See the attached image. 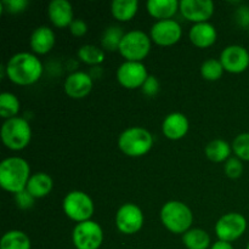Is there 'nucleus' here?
Masks as SVG:
<instances>
[{
  "instance_id": "34",
  "label": "nucleus",
  "mask_w": 249,
  "mask_h": 249,
  "mask_svg": "<svg viewBox=\"0 0 249 249\" xmlns=\"http://www.w3.org/2000/svg\"><path fill=\"white\" fill-rule=\"evenodd\" d=\"M142 92L148 97H153L155 95L158 94L160 91V82L156 77L153 75H148V78L146 79V82L142 85Z\"/></svg>"
},
{
  "instance_id": "7",
  "label": "nucleus",
  "mask_w": 249,
  "mask_h": 249,
  "mask_svg": "<svg viewBox=\"0 0 249 249\" xmlns=\"http://www.w3.org/2000/svg\"><path fill=\"white\" fill-rule=\"evenodd\" d=\"M63 212L78 224L84 223L94 214V203L85 192L72 191L63 199Z\"/></svg>"
},
{
  "instance_id": "8",
  "label": "nucleus",
  "mask_w": 249,
  "mask_h": 249,
  "mask_svg": "<svg viewBox=\"0 0 249 249\" xmlns=\"http://www.w3.org/2000/svg\"><path fill=\"white\" fill-rule=\"evenodd\" d=\"M72 240L77 249H99L104 241V232L96 221L88 220L75 225Z\"/></svg>"
},
{
  "instance_id": "12",
  "label": "nucleus",
  "mask_w": 249,
  "mask_h": 249,
  "mask_svg": "<svg viewBox=\"0 0 249 249\" xmlns=\"http://www.w3.org/2000/svg\"><path fill=\"white\" fill-rule=\"evenodd\" d=\"M179 10L182 16L196 23L207 22L214 14V2L211 0H181Z\"/></svg>"
},
{
  "instance_id": "27",
  "label": "nucleus",
  "mask_w": 249,
  "mask_h": 249,
  "mask_svg": "<svg viewBox=\"0 0 249 249\" xmlns=\"http://www.w3.org/2000/svg\"><path fill=\"white\" fill-rule=\"evenodd\" d=\"M124 34L125 33H123L121 27L111 26L109 28H107L106 31L104 32V34H102V48L107 51L119 50V46H121L122 39H123Z\"/></svg>"
},
{
  "instance_id": "38",
  "label": "nucleus",
  "mask_w": 249,
  "mask_h": 249,
  "mask_svg": "<svg viewBox=\"0 0 249 249\" xmlns=\"http://www.w3.org/2000/svg\"><path fill=\"white\" fill-rule=\"evenodd\" d=\"M247 249H249V243H248V246H247Z\"/></svg>"
},
{
  "instance_id": "35",
  "label": "nucleus",
  "mask_w": 249,
  "mask_h": 249,
  "mask_svg": "<svg viewBox=\"0 0 249 249\" xmlns=\"http://www.w3.org/2000/svg\"><path fill=\"white\" fill-rule=\"evenodd\" d=\"M71 33L74 36H83L88 32V24L83 19H73L70 26Z\"/></svg>"
},
{
  "instance_id": "5",
  "label": "nucleus",
  "mask_w": 249,
  "mask_h": 249,
  "mask_svg": "<svg viewBox=\"0 0 249 249\" xmlns=\"http://www.w3.org/2000/svg\"><path fill=\"white\" fill-rule=\"evenodd\" d=\"M1 139L4 145L10 150H23L31 142V125L26 119L19 118V117L7 119L1 126Z\"/></svg>"
},
{
  "instance_id": "4",
  "label": "nucleus",
  "mask_w": 249,
  "mask_h": 249,
  "mask_svg": "<svg viewBox=\"0 0 249 249\" xmlns=\"http://www.w3.org/2000/svg\"><path fill=\"white\" fill-rule=\"evenodd\" d=\"M118 146L122 152L129 157H141L150 152L153 146V138L146 129L134 126L121 134Z\"/></svg>"
},
{
  "instance_id": "13",
  "label": "nucleus",
  "mask_w": 249,
  "mask_h": 249,
  "mask_svg": "<svg viewBox=\"0 0 249 249\" xmlns=\"http://www.w3.org/2000/svg\"><path fill=\"white\" fill-rule=\"evenodd\" d=\"M181 36V27L174 19L158 21L151 28V39L160 46L174 45L180 40Z\"/></svg>"
},
{
  "instance_id": "26",
  "label": "nucleus",
  "mask_w": 249,
  "mask_h": 249,
  "mask_svg": "<svg viewBox=\"0 0 249 249\" xmlns=\"http://www.w3.org/2000/svg\"><path fill=\"white\" fill-rule=\"evenodd\" d=\"M19 112V101L11 92H2L0 95V116L2 118L11 119Z\"/></svg>"
},
{
  "instance_id": "20",
  "label": "nucleus",
  "mask_w": 249,
  "mask_h": 249,
  "mask_svg": "<svg viewBox=\"0 0 249 249\" xmlns=\"http://www.w3.org/2000/svg\"><path fill=\"white\" fill-rule=\"evenodd\" d=\"M180 2L177 0H150L147 2V11L160 21L170 19L179 9Z\"/></svg>"
},
{
  "instance_id": "25",
  "label": "nucleus",
  "mask_w": 249,
  "mask_h": 249,
  "mask_svg": "<svg viewBox=\"0 0 249 249\" xmlns=\"http://www.w3.org/2000/svg\"><path fill=\"white\" fill-rule=\"evenodd\" d=\"M231 155V146L226 141L216 139L206 146V156L212 162L220 163L229 160Z\"/></svg>"
},
{
  "instance_id": "31",
  "label": "nucleus",
  "mask_w": 249,
  "mask_h": 249,
  "mask_svg": "<svg viewBox=\"0 0 249 249\" xmlns=\"http://www.w3.org/2000/svg\"><path fill=\"white\" fill-rule=\"evenodd\" d=\"M225 173L231 179H237L243 173V164L240 158H229L225 164Z\"/></svg>"
},
{
  "instance_id": "14",
  "label": "nucleus",
  "mask_w": 249,
  "mask_h": 249,
  "mask_svg": "<svg viewBox=\"0 0 249 249\" xmlns=\"http://www.w3.org/2000/svg\"><path fill=\"white\" fill-rule=\"evenodd\" d=\"M220 62L228 72L242 73L249 66V53L243 46L230 45L221 53Z\"/></svg>"
},
{
  "instance_id": "39",
  "label": "nucleus",
  "mask_w": 249,
  "mask_h": 249,
  "mask_svg": "<svg viewBox=\"0 0 249 249\" xmlns=\"http://www.w3.org/2000/svg\"><path fill=\"white\" fill-rule=\"evenodd\" d=\"M248 29H249V28H248Z\"/></svg>"
},
{
  "instance_id": "15",
  "label": "nucleus",
  "mask_w": 249,
  "mask_h": 249,
  "mask_svg": "<svg viewBox=\"0 0 249 249\" xmlns=\"http://www.w3.org/2000/svg\"><path fill=\"white\" fill-rule=\"evenodd\" d=\"M92 90V79L88 73L74 72L65 82V92L72 99H83Z\"/></svg>"
},
{
  "instance_id": "32",
  "label": "nucleus",
  "mask_w": 249,
  "mask_h": 249,
  "mask_svg": "<svg viewBox=\"0 0 249 249\" xmlns=\"http://www.w3.org/2000/svg\"><path fill=\"white\" fill-rule=\"evenodd\" d=\"M0 5L9 14H19L26 10V7L28 6V1L27 0H4Z\"/></svg>"
},
{
  "instance_id": "19",
  "label": "nucleus",
  "mask_w": 249,
  "mask_h": 249,
  "mask_svg": "<svg viewBox=\"0 0 249 249\" xmlns=\"http://www.w3.org/2000/svg\"><path fill=\"white\" fill-rule=\"evenodd\" d=\"M55 45V33L49 27H38L32 33L31 48L39 55L48 53Z\"/></svg>"
},
{
  "instance_id": "36",
  "label": "nucleus",
  "mask_w": 249,
  "mask_h": 249,
  "mask_svg": "<svg viewBox=\"0 0 249 249\" xmlns=\"http://www.w3.org/2000/svg\"><path fill=\"white\" fill-rule=\"evenodd\" d=\"M236 21L241 27H248L249 28V7L242 6L236 11Z\"/></svg>"
},
{
  "instance_id": "21",
  "label": "nucleus",
  "mask_w": 249,
  "mask_h": 249,
  "mask_svg": "<svg viewBox=\"0 0 249 249\" xmlns=\"http://www.w3.org/2000/svg\"><path fill=\"white\" fill-rule=\"evenodd\" d=\"M53 179L46 173H36L32 175L27 184L26 190L34 198H43L53 190Z\"/></svg>"
},
{
  "instance_id": "30",
  "label": "nucleus",
  "mask_w": 249,
  "mask_h": 249,
  "mask_svg": "<svg viewBox=\"0 0 249 249\" xmlns=\"http://www.w3.org/2000/svg\"><path fill=\"white\" fill-rule=\"evenodd\" d=\"M232 148L237 158L249 162V133L240 134L233 140Z\"/></svg>"
},
{
  "instance_id": "33",
  "label": "nucleus",
  "mask_w": 249,
  "mask_h": 249,
  "mask_svg": "<svg viewBox=\"0 0 249 249\" xmlns=\"http://www.w3.org/2000/svg\"><path fill=\"white\" fill-rule=\"evenodd\" d=\"M34 199L36 198L27 190H23V191L15 195V202H16L17 207L21 209H28L33 207Z\"/></svg>"
},
{
  "instance_id": "18",
  "label": "nucleus",
  "mask_w": 249,
  "mask_h": 249,
  "mask_svg": "<svg viewBox=\"0 0 249 249\" xmlns=\"http://www.w3.org/2000/svg\"><path fill=\"white\" fill-rule=\"evenodd\" d=\"M189 36L190 40L195 46L199 49H206L216 41V29L213 24L208 22L196 23L190 29Z\"/></svg>"
},
{
  "instance_id": "22",
  "label": "nucleus",
  "mask_w": 249,
  "mask_h": 249,
  "mask_svg": "<svg viewBox=\"0 0 249 249\" xmlns=\"http://www.w3.org/2000/svg\"><path fill=\"white\" fill-rule=\"evenodd\" d=\"M139 2L136 0H114L111 5V11L114 18L121 22H128L136 15Z\"/></svg>"
},
{
  "instance_id": "29",
  "label": "nucleus",
  "mask_w": 249,
  "mask_h": 249,
  "mask_svg": "<svg viewBox=\"0 0 249 249\" xmlns=\"http://www.w3.org/2000/svg\"><path fill=\"white\" fill-rule=\"evenodd\" d=\"M224 67L221 65L220 60H215V58H209V60L204 61L201 66V75L206 80H218L223 77Z\"/></svg>"
},
{
  "instance_id": "28",
  "label": "nucleus",
  "mask_w": 249,
  "mask_h": 249,
  "mask_svg": "<svg viewBox=\"0 0 249 249\" xmlns=\"http://www.w3.org/2000/svg\"><path fill=\"white\" fill-rule=\"evenodd\" d=\"M78 56L80 60L88 65H100L105 61V51L95 45H83L78 50Z\"/></svg>"
},
{
  "instance_id": "37",
  "label": "nucleus",
  "mask_w": 249,
  "mask_h": 249,
  "mask_svg": "<svg viewBox=\"0 0 249 249\" xmlns=\"http://www.w3.org/2000/svg\"><path fill=\"white\" fill-rule=\"evenodd\" d=\"M211 249H233L232 245L230 242H225V241H216Z\"/></svg>"
},
{
  "instance_id": "1",
  "label": "nucleus",
  "mask_w": 249,
  "mask_h": 249,
  "mask_svg": "<svg viewBox=\"0 0 249 249\" xmlns=\"http://www.w3.org/2000/svg\"><path fill=\"white\" fill-rule=\"evenodd\" d=\"M5 71L7 78L15 84L31 85L40 79L43 65L33 53H18L7 61Z\"/></svg>"
},
{
  "instance_id": "11",
  "label": "nucleus",
  "mask_w": 249,
  "mask_h": 249,
  "mask_svg": "<svg viewBox=\"0 0 249 249\" xmlns=\"http://www.w3.org/2000/svg\"><path fill=\"white\" fill-rule=\"evenodd\" d=\"M147 78V70L142 62L125 61L117 71V79H118L119 84L126 89L142 88L143 83L146 82Z\"/></svg>"
},
{
  "instance_id": "24",
  "label": "nucleus",
  "mask_w": 249,
  "mask_h": 249,
  "mask_svg": "<svg viewBox=\"0 0 249 249\" xmlns=\"http://www.w3.org/2000/svg\"><path fill=\"white\" fill-rule=\"evenodd\" d=\"M31 246L28 236L19 230L6 232L0 242V249H31Z\"/></svg>"
},
{
  "instance_id": "10",
  "label": "nucleus",
  "mask_w": 249,
  "mask_h": 249,
  "mask_svg": "<svg viewBox=\"0 0 249 249\" xmlns=\"http://www.w3.org/2000/svg\"><path fill=\"white\" fill-rule=\"evenodd\" d=\"M118 230L125 235L139 232L143 225V214L136 204L125 203L118 209L116 215Z\"/></svg>"
},
{
  "instance_id": "16",
  "label": "nucleus",
  "mask_w": 249,
  "mask_h": 249,
  "mask_svg": "<svg viewBox=\"0 0 249 249\" xmlns=\"http://www.w3.org/2000/svg\"><path fill=\"white\" fill-rule=\"evenodd\" d=\"M162 130L169 140H180L189 131V119L180 112L168 114L163 121Z\"/></svg>"
},
{
  "instance_id": "17",
  "label": "nucleus",
  "mask_w": 249,
  "mask_h": 249,
  "mask_svg": "<svg viewBox=\"0 0 249 249\" xmlns=\"http://www.w3.org/2000/svg\"><path fill=\"white\" fill-rule=\"evenodd\" d=\"M49 18L57 28H65L73 22L72 5L67 0H53L48 7Z\"/></svg>"
},
{
  "instance_id": "9",
  "label": "nucleus",
  "mask_w": 249,
  "mask_h": 249,
  "mask_svg": "<svg viewBox=\"0 0 249 249\" xmlns=\"http://www.w3.org/2000/svg\"><path fill=\"white\" fill-rule=\"evenodd\" d=\"M247 229V220L240 213H229L221 216L215 225V233L220 241L232 242L240 238Z\"/></svg>"
},
{
  "instance_id": "23",
  "label": "nucleus",
  "mask_w": 249,
  "mask_h": 249,
  "mask_svg": "<svg viewBox=\"0 0 249 249\" xmlns=\"http://www.w3.org/2000/svg\"><path fill=\"white\" fill-rule=\"evenodd\" d=\"M182 242L187 249H208L211 237L202 229H191L182 236Z\"/></svg>"
},
{
  "instance_id": "3",
  "label": "nucleus",
  "mask_w": 249,
  "mask_h": 249,
  "mask_svg": "<svg viewBox=\"0 0 249 249\" xmlns=\"http://www.w3.org/2000/svg\"><path fill=\"white\" fill-rule=\"evenodd\" d=\"M163 225L173 233H185L190 230L194 221L191 209L180 201L167 202L160 211Z\"/></svg>"
},
{
  "instance_id": "6",
  "label": "nucleus",
  "mask_w": 249,
  "mask_h": 249,
  "mask_svg": "<svg viewBox=\"0 0 249 249\" xmlns=\"http://www.w3.org/2000/svg\"><path fill=\"white\" fill-rule=\"evenodd\" d=\"M151 40L142 31H131L124 34L119 53L126 61L141 62L150 53Z\"/></svg>"
},
{
  "instance_id": "2",
  "label": "nucleus",
  "mask_w": 249,
  "mask_h": 249,
  "mask_svg": "<svg viewBox=\"0 0 249 249\" xmlns=\"http://www.w3.org/2000/svg\"><path fill=\"white\" fill-rule=\"evenodd\" d=\"M31 177V168L23 158L10 157L0 164V185L7 192L16 195L26 190Z\"/></svg>"
}]
</instances>
